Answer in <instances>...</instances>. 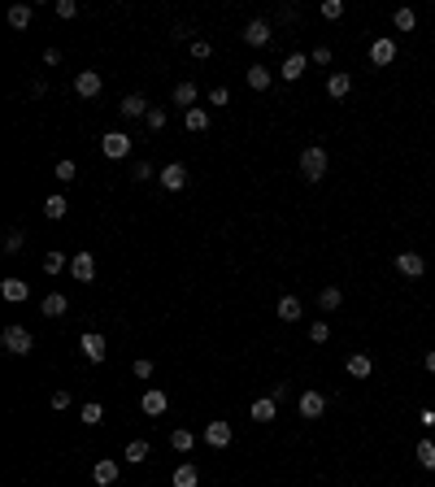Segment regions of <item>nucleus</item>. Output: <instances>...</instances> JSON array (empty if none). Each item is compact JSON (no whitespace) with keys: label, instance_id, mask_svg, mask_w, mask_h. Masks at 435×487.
<instances>
[{"label":"nucleus","instance_id":"nucleus-1","mask_svg":"<svg viewBox=\"0 0 435 487\" xmlns=\"http://www.w3.org/2000/svg\"><path fill=\"white\" fill-rule=\"evenodd\" d=\"M0 344H5V352H13V357H31L35 335H31L26 327H5V331H0Z\"/></svg>","mask_w":435,"mask_h":487},{"label":"nucleus","instance_id":"nucleus-2","mask_svg":"<svg viewBox=\"0 0 435 487\" xmlns=\"http://www.w3.org/2000/svg\"><path fill=\"white\" fill-rule=\"evenodd\" d=\"M300 174H305V183H318V178L327 174V148L309 144V148L300 153Z\"/></svg>","mask_w":435,"mask_h":487},{"label":"nucleus","instance_id":"nucleus-3","mask_svg":"<svg viewBox=\"0 0 435 487\" xmlns=\"http://www.w3.org/2000/svg\"><path fill=\"white\" fill-rule=\"evenodd\" d=\"M101 153H105L109 161H122L126 153H131V135H126V131H109V135L101 139Z\"/></svg>","mask_w":435,"mask_h":487},{"label":"nucleus","instance_id":"nucleus-4","mask_svg":"<svg viewBox=\"0 0 435 487\" xmlns=\"http://www.w3.org/2000/svg\"><path fill=\"white\" fill-rule=\"evenodd\" d=\"M392 61H396V40L375 35V44H370V66H392Z\"/></svg>","mask_w":435,"mask_h":487},{"label":"nucleus","instance_id":"nucleus-5","mask_svg":"<svg viewBox=\"0 0 435 487\" xmlns=\"http://www.w3.org/2000/svg\"><path fill=\"white\" fill-rule=\"evenodd\" d=\"M205 444H209V448H231V422H227V418H214V422L205 427Z\"/></svg>","mask_w":435,"mask_h":487},{"label":"nucleus","instance_id":"nucleus-6","mask_svg":"<svg viewBox=\"0 0 435 487\" xmlns=\"http://www.w3.org/2000/svg\"><path fill=\"white\" fill-rule=\"evenodd\" d=\"M148 96H139V92H131V96H122V105H118V113L126 122H135V118H148Z\"/></svg>","mask_w":435,"mask_h":487},{"label":"nucleus","instance_id":"nucleus-7","mask_svg":"<svg viewBox=\"0 0 435 487\" xmlns=\"http://www.w3.org/2000/svg\"><path fill=\"white\" fill-rule=\"evenodd\" d=\"M270 40H275V31H270L266 18H253V22L244 26V44H248V48H266Z\"/></svg>","mask_w":435,"mask_h":487},{"label":"nucleus","instance_id":"nucleus-8","mask_svg":"<svg viewBox=\"0 0 435 487\" xmlns=\"http://www.w3.org/2000/svg\"><path fill=\"white\" fill-rule=\"evenodd\" d=\"M157 178H161V187H166V191H183L187 187V166H183V161H170Z\"/></svg>","mask_w":435,"mask_h":487},{"label":"nucleus","instance_id":"nucleus-9","mask_svg":"<svg viewBox=\"0 0 435 487\" xmlns=\"http://www.w3.org/2000/svg\"><path fill=\"white\" fill-rule=\"evenodd\" d=\"M78 348H83V357H87V361H96V366H101L105 357H109V344H105V335H96V331H87L83 339H78Z\"/></svg>","mask_w":435,"mask_h":487},{"label":"nucleus","instance_id":"nucleus-10","mask_svg":"<svg viewBox=\"0 0 435 487\" xmlns=\"http://www.w3.org/2000/svg\"><path fill=\"white\" fill-rule=\"evenodd\" d=\"M296 409H300V418H322V413H327V396H322V392H300Z\"/></svg>","mask_w":435,"mask_h":487},{"label":"nucleus","instance_id":"nucleus-11","mask_svg":"<svg viewBox=\"0 0 435 487\" xmlns=\"http://www.w3.org/2000/svg\"><path fill=\"white\" fill-rule=\"evenodd\" d=\"M101 87H105V78L96 74V70H78V74H74V92L87 96V101H92V96H101Z\"/></svg>","mask_w":435,"mask_h":487},{"label":"nucleus","instance_id":"nucleus-12","mask_svg":"<svg viewBox=\"0 0 435 487\" xmlns=\"http://www.w3.org/2000/svg\"><path fill=\"white\" fill-rule=\"evenodd\" d=\"M166 404H170V396L161 392V387H148V392L139 396V409L148 413V418H161V413H166Z\"/></svg>","mask_w":435,"mask_h":487},{"label":"nucleus","instance_id":"nucleus-13","mask_svg":"<svg viewBox=\"0 0 435 487\" xmlns=\"http://www.w3.org/2000/svg\"><path fill=\"white\" fill-rule=\"evenodd\" d=\"M70 274H74L78 283H92V279H96V257H92V253L70 257Z\"/></svg>","mask_w":435,"mask_h":487},{"label":"nucleus","instance_id":"nucleus-14","mask_svg":"<svg viewBox=\"0 0 435 487\" xmlns=\"http://www.w3.org/2000/svg\"><path fill=\"white\" fill-rule=\"evenodd\" d=\"M396 270L405 274V279H423V274H427V262H423L418 253H400V257H396Z\"/></svg>","mask_w":435,"mask_h":487},{"label":"nucleus","instance_id":"nucleus-15","mask_svg":"<svg viewBox=\"0 0 435 487\" xmlns=\"http://www.w3.org/2000/svg\"><path fill=\"white\" fill-rule=\"evenodd\" d=\"M248 418H253V422H275V418H279V400H275V396H262V400H253Z\"/></svg>","mask_w":435,"mask_h":487},{"label":"nucleus","instance_id":"nucleus-16","mask_svg":"<svg viewBox=\"0 0 435 487\" xmlns=\"http://www.w3.org/2000/svg\"><path fill=\"white\" fill-rule=\"evenodd\" d=\"M0 296H5L9 305H22L31 296V283L26 279H5V283H0Z\"/></svg>","mask_w":435,"mask_h":487},{"label":"nucleus","instance_id":"nucleus-17","mask_svg":"<svg viewBox=\"0 0 435 487\" xmlns=\"http://www.w3.org/2000/svg\"><path fill=\"white\" fill-rule=\"evenodd\" d=\"M40 314H44V318H66V314H70V300L61 296V291H48L44 305H40Z\"/></svg>","mask_w":435,"mask_h":487},{"label":"nucleus","instance_id":"nucleus-18","mask_svg":"<svg viewBox=\"0 0 435 487\" xmlns=\"http://www.w3.org/2000/svg\"><path fill=\"white\" fill-rule=\"evenodd\" d=\"M348 92H352V74H348V70H335V74H327V96L344 101Z\"/></svg>","mask_w":435,"mask_h":487},{"label":"nucleus","instance_id":"nucleus-19","mask_svg":"<svg viewBox=\"0 0 435 487\" xmlns=\"http://www.w3.org/2000/svg\"><path fill=\"white\" fill-rule=\"evenodd\" d=\"M92 483L96 487H114L118 483V461H96L92 465Z\"/></svg>","mask_w":435,"mask_h":487},{"label":"nucleus","instance_id":"nucleus-20","mask_svg":"<svg viewBox=\"0 0 435 487\" xmlns=\"http://www.w3.org/2000/svg\"><path fill=\"white\" fill-rule=\"evenodd\" d=\"M305 66H309V57H305V53H292V57H287V61H283V66H279V74H283V83H296V78L305 74Z\"/></svg>","mask_w":435,"mask_h":487},{"label":"nucleus","instance_id":"nucleus-21","mask_svg":"<svg viewBox=\"0 0 435 487\" xmlns=\"http://www.w3.org/2000/svg\"><path fill=\"white\" fill-rule=\"evenodd\" d=\"M348 375L352 379H370V375H375V357H370V352H352L348 357Z\"/></svg>","mask_w":435,"mask_h":487},{"label":"nucleus","instance_id":"nucleus-22","mask_svg":"<svg viewBox=\"0 0 435 487\" xmlns=\"http://www.w3.org/2000/svg\"><path fill=\"white\" fill-rule=\"evenodd\" d=\"M196 483H201V470L191 465V461H183V465L170 475V487H196Z\"/></svg>","mask_w":435,"mask_h":487},{"label":"nucleus","instance_id":"nucleus-23","mask_svg":"<svg viewBox=\"0 0 435 487\" xmlns=\"http://www.w3.org/2000/svg\"><path fill=\"white\" fill-rule=\"evenodd\" d=\"M183 126H187L191 135H205V131H209V113H205L201 105H196V109H187V113H183Z\"/></svg>","mask_w":435,"mask_h":487},{"label":"nucleus","instance_id":"nucleus-24","mask_svg":"<svg viewBox=\"0 0 435 487\" xmlns=\"http://www.w3.org/2000/svg\"><path fill=\"white\" fill-rule=\"evenodd\" d=\"M300 318H305V305L296 296H283L279 300V322H300Z\"/></svg>","mask_w":435,"mask_h":487},{"label":"nucleus","instance_id":"nucleus-25","mask_svg":"<svg viewBox=\"0 0 435 487\" xmlns=\"http://www.w3.org/2000/svg\"><path fill=\"white\" fill-rule=\"evenodd\" d=\"M248 87L253 92H270V66H262V61L248 66Z\"/></svg>","mask_w":435,"mask_h":487},{"label":"nucleus","instance_id":"nucleus-26","mask_svg":"<svg viewBox=\"0 0 435 487\" xmlns=\"http://www.w3.org/2000/svg\"><path fill=\"white\" fill-rule=\"evenodd\" d=\"M78 422H83V427H101V422H105V404L101 400L83 404V409H78Z\"/></svg>","mask_w":435,"mask_h":487},{"label":"nucleus","instance_id":"nucleus-27","mask_svg":"<svg viewBox=\"0 0 435 487\" xmlns=\"http://www.w3.org/2000/svg\"><path fill=\"white\" fill-rule=\"evenodd\" d=\"M413 457H418V465H423V470H435V440H431V435H427V440H418Z\"/></svg>","mask_w":435,"mask_h":487},{"label":"nucleus","instance_id":"nucleus-28","mask_svg":"<svg viewBox=\"0 0 435 487\" xmlns=\"http://www.w3.org/2000/svg\"><path fill=\"white\" fill-rule=\"evenodd\" d=\"M148 452H153V448H148V440H131V444L122 448V457L131 461V465H139V461H148Z\"/></svg>","mask_w":435,"mask_h":487},{"label":"nucleus","instance_id":"nucleus-29","mask_svg":"<svg viewBox=\"0 0 435 487\" xmlns=\"http://www.w3.org/2000/svg\"><path fill=\"white\" fill-rule=\"evenodd\" d=\"M318 305H322L327 314H335V309L344 305V291H340V287H322V291H318Z\"/></svg>","mask_w":435,"mask_h":487},{"label":"nucleus","instance_id":"nucleus-30","mask_svg":"<svg viewBox=\"0 0 435 487\" xmlns=\"http://www.w3.org/2000/svg\"><path fill=\"white\" fill-rule=\"evenodd\" d=\"M31 18H35V9H31V5H13V9H9V26H13V31H26Z\"/></svg>","mask_w":435,"mask_h":487},{"label":"nucleus","instance_id":"nucleus-31","mask_svg":"<svg viewBox=\"0 0 435 487\" xmlns=\"http://www.w3.org/2000/svg\"><path fill=\"white\" fill-rule=\"evenodd\" d=\"M70 214V205H66V196H48L44 200V218H53V222H61Z\"/></svg>","mask_w":435,"mask_h":487},{"label":"nucleus","instance_id":"nucleus-32","mask_svg":"<svg viewBox=\"0 0 435 487\" xmlns=\"http://www.w3.org/2000/svg\"><path fill=\"white\" fill-rule=\"evenodd\" d=\"M174 105H183V113L196 109V83H179V87H174Z\"/></svg>","mask_w":435,"mask_h":487},{"label":"nucleus","instance_id":"nucleus-33","mask_svg":"<svg viewBox=\"0 0 435 487\" xmlns=\"http://www.w3.org/2000/svg\"><path fill=\"white\" fill-rule=\"evenodd\" d=\"M170 448H174V452H191V448H196V435L183 431V427H179V431H170Z\"/></svg>","mask_w":435,"mask_h":487},{"label":"nucleus","instance_id":"nucleus-34","mask_svg":"<svg viewBox=\"0 0 435 487\" xmlns=\"http://www.w3.org/2000/svg\"><path fill=\"white\" fill-rule=\"evenodd\" d=\"M66 266H70V262H66V257H61L57 248H53V253H44V274H61Z\"/></svg>","mask_w":435,"mask_h":487},{"label":"nucleus","instance_id":"nucleus-35","mask_svg":"<svg viewBox=\"0 0 435 487\" xmlns=\"http://www.w3.org/2000/svg\"><path fill=\"white\" fill-rule=\"evenodd\" d=\"M392 22H396V31H413V26H418V13H413V9H396Z\"/></svg>","mask_w":435,"mask_h":487},{"label":"nucleus","instance_id":"nucleus-36","mask_svg":"<svg viewBox=\"0 0 435 487\" xmlns=\"http://www.w3.org/2000/svg\"><path fill=\"white\" fill-rule=\"evenodd\" d=\"M322 18H327V22H340V18H344V0H322Z\"/></svg>","mask_w":435,"mask_h":487},{"label":"nucleus","instance_id":"nucleus-37","mask_svg":"<svg viewBox=\"0 0 435 487\" xmlns=\"http://www.w3.org/2000/svg\"><path fill=\"white\" fill-rule=\"evenodd\" d=\"M187 53L196 57V61H209V57H214V44H209V40H191V44H187Z\"/></svg>","mask_w":435,"mask_h":487},{"label":"nucleus","instance_id":"nucleus-38","mask_svg":"<svg viewBox=\"0 0 435 487\" xmlns=\"http://www.w3.org/2000/svg\"><path fill=\"white\" fill-rule=\"evenodd\" d=\"M144 126H148V131H166V109H148V118H144Z\"/></svg>","mask_w":435,"mask_h":487},{"label":"nucleus","instance_id":"nucleus-39","mask_svg":"<svg viewBox=\"0 0 435 487\" xmlns=\"http://www.w3.org/2000/svg\"><path fill=\"white\" fill-rule=\"evenodd\" d=\"M53 13H57L61 22H70V18H78V5H74V0H57V5H53Z\"/></svg>","mask_w":435,"mask_h":487},{"label":"nucleus","instance_id":"nucleus-40","mask_svg":"<svg viewBox=\"0 0 435 487\" xmlns=\"http://www.w3.org/2000/svg\"><path fill=\"white\" fill-rule=\"evenodd\" d=\"M57 178H61V183H70V178H78V166H74V161L66 157V161H57V170H53Z\"/></svg>","mask_w":435,"mask_h":487},{"label":"nucleus","instance_id":"nucleus-41","mask_svg":"<svg viewBox=\"0 0 435 487\" xmlns=\"http://www.w3.org/2000/svg\"><path fill=\"white\" fill-rule=\"evenodd\" d=\"M22 244H26V235H22V231H9V235H5V253H9V257H18V253H22Z\"/></svg>","mask_w":435,"mask_h":487},{"label":"nucleus","instance_id":"nucleus-42","mask_svg":"<svg viewBox=\"0 0 435 487\" xmlns=\"http://www.w3.org/2000/svg\"><path fill=\"white\" fill-rule=\"evenodd\" d=\"M309 339H314V344H327V339H331V322H314V327H309Z\"/></svg>","mask_w":435,"mask_h":487},{"label":"nucleus","instance_id":"nucleus-43","mask_svg":"<svg viewBox=\"0 0 435 487\" xmlns=\"http://www.w3.org/2000/svg\"><path fill=\"white\" fill-rule=\"evenodd\" d=\"M309 61H314V66H331V48H327V44H318L314 53H309Z\"/></svg>","mask_w":435,"mask_h":487},{"label":"nucleus","instance_id":"nucleus-44","mask_svg":"<svg viewBox=\"0 0 435 487\" xmlns=\"http://www.w3.org/2000/svg\"><path fill=\"white\" fill-rule=\"evenodd\" d=\"M131 178H135V183H144V178H153V166H148V161H135V166H131Z\"/></svg>","mask_w":435,"mask_h":487},{"label":"nucleus","instance_id":"nucleus-45","mask_svg":"<svg viewBox=\"0 0 435 487\" xmlns=\"http://www.w3.org/2000/svg\"><path fill=\"white\" fill-rule=\"evenodd\" d=\"M131 370H135V379H153V361H148V357H139Z\"/></svg>","mask_w":435,"mask_h":487},{"label":"nucleus","instance_id":"nucleus-46","mask_svg":"<svg viewBox=\"0 0 435 487\" xmlns=\"http://www.w3.org/2000/svg\"><path fill=\"white\" fill-rule=\"evenodd\" d=\"M53 409H57V413L70 409V392H66V387H61V392H53Z\"/></svg>","mask_w":435,"mask_h":487},{"label":"nucleus","instance_id":"nucleus-47","mask_svg":"<svg viewBox=\"0 0 435 487\" xmlns=\"http://www.w3.org/2000/svg\"><path fill=\"white\" fill-rule=\"evenodd\" d=\"M227 101H231L227 87H214V92H209V105H227Z\"/></svg>","mask_w":435,"mask_h":487},{"label":"nucleus","instance_id":"nucleus-48","mask_svg":"<svg viewBox=\"0 0 435 487\" xmlns=\"http://www.w3.org/2000/svg\"><path fill=\"white\" fill-rule=\"evenodd\" d=\"M61 61V48H44V66H57Z\"/></svg>","mask_w":435,"mask_h":487},{"label":"nucleus","instance_id":"nucleus-49","mask_svg":"<svg viewBox=\"0 0 435 487\" xmlns=\"http://www.w3.org/2000/svg\"><path fill=\"white\" fill-rule=\"evenodd\" d=\"M418 422H423L427 431H435V409H423V413H418Z\"/></svg>","mask_w":435,"mask_h":487},{"label":"nucleus","instance_id":"nucleus-50","mask_svg":"<svg viewBox=\"0 0 435 487\" xmlns=\"http://www.w3.org/2000/svg\"><path fill=\"white\" fill-rule=\"evenodd\" d=\"M427 375H435V348L427 352Z\"/></svg>","mask_w":435,"mask_h":487},{"label":"nucleus","instance_id":"nucleus-51","mask_svg":"<svg viewBox=\"0 0 435 487\" xmlns=\"http://www.w3.org/2000/svg\"><path fill=\"white\" fill-rule=\"evenodd\" d=\"M431 435H435V431H431Z\"/></svg>","mask_w":435,"mask_h":487}]
</instances>
